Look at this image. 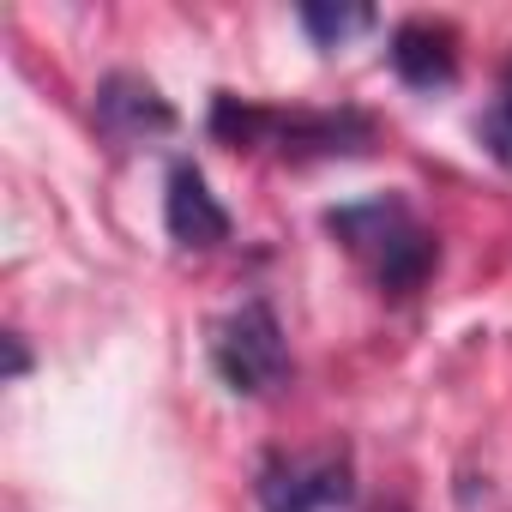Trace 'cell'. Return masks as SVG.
Masks as SVG:
<instances>
[{"label":"cell","instance_id":"obj_8","mask_svg":"<svg viewBox=\"0 0 512 512\" xmlns=\"http://www.w3.org/2000/svg\"><path fill=\"white\" fill-rule=\"evenodd\" d=\"M296 19H302V31H308L320 49H338L344 37H356V31H368V25H374V13H368V7H302Z\"/></svg>","mask_w":512,"mask_h":512},{"label":"cell","instance_id":"obj_3","mask_svg":"<svg viewBox=\"0 0 512 512\" xmlns=\"http://www.w3.org/2000/svg\"><path fill=\"white\" fill-rule=\"evenodd\" d=\"M211 368L229 392L241 398H260V392H278L290 380V344H284V326L272 314V302H241L217 320L211 332Z\"/></svg>","mask_w":512,"mask_h":512},{"label":"cell","instance_id":"obj_11","mask_svg":"<svg viewBox=\"0 0 512 512\" xmlns=\"http://www.w3.org/2000/svg\"><path fill=\"white\" fill-rule=\"evenodd\" d=\"M380 512H404V506H380Z\"/></svg>","mask_w":512,"mask_h":512},{"label":"cell","instance_id":"obj_4","mask_svg":"<svg viewBox=\"0 0 512 512\" xmlns=\"http://www.w3.org/2000/svg\"><path fill=\"white\" fill-rule=\"evenodd\" d=\"M260 512H344L356 500V470L350 452H272L253 476Z\"/></svg>","mask_w":512,"mask_h":512},{"label":"cell","instance_id":"obj_9","mask_svg":"<svg viewBox=\"0 0 512 512\" xmlns=\"http://www.w3.org/2000/svg\"><path fill=\"white\" fill-rule=\"evenodd\" d=\"M482 145L512 169V73L500 79V97H494V109H488V121H482Z\"/></svg>","mask_w":512,"mask_h":512},{"label":"cell","instance_id":"obj_5","mask_svg":"<svg viewBox=\"0 0 512 512\" xmlns=\"http://www.w3.org/2000/svg\"><path fill=\"white\" fill-rule=\"evenodd\" d=\"M97 127L115 139V145H139V139H157L175 127V109L169 97L145 79V73H109L97 85Z\"/></svg>","mask_w":512,"mask_h":512},{"label":"cell","instance_id":"obj_7","mask_svg":"<svg viewBox=\"0 0 512 512\" xmlns=\"http://www.w3.org/2000/svg\"><path fill=\"white\" fill-rule=\"evenodd\" d=\"M163 223H169V235H175L181 247H217V241H229V229H235L229 211L217 205V193H211V181H205L199 163H175V169H169Z\"/></svg>","mask_w":512,"mask_h":512},{"label":"cell","instance_id":"obj_1","mask_svg":"<svg viewBox=\"0 0 512 512\" xmlns=\"http://www.w3.org/2000/svg\"><path fill=\"white\" fill-rule=\"evenodd\" d=\"M326 229L350 247V260L374 278L380 296H416L434 266H440V241L434 229L410 211L404 193H374V199H350L326 211Z\"/></svg>","mask_w":512,"mask_h":512},{"label":"cell","instance_id":"obj_10","mask_svg":"<svg viewBox=\"0 0 512 512\" xmlns=\"http://www.w3.org/2000/svg\"><path fill=\"white\" fill-rule=\"evenodd\" d=\"M7 350H13V368H7V380H19V374L31 368V356H25V338H19V332H7Z\"/></svg>","mask_w":512,"mask_h":512},{"label":"cell","instance_id":"obj_2","mask_svg":"<svg viewBox=\"0 0 512 512\" xmlns=\"http://www.w3.org/2000/svg\"><path fill=\"white\" fill-rule=\"evenodd\" d=\"M211 133L278 157H362L374 145V121L362 109H260L229 91L211 103Z\"/></svg>","mask_w":512,"mask_h":512},{"label":"cell","instance_id":"obj_6","mask_svg":"<svg viewBox=\"0 0 512 512\" xmlns=\"http://www.w3.org/2000/svg\"><path fill=\"white\" fill-rule=\"evenodd\" d=\"M386 55L410 91H446L458 79V31L446 19H404Z\"/></svg>","mask_w":512,"mask_h":512}]
</instances>
